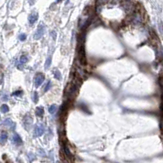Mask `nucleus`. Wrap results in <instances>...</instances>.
<instances>
[{
    "instance_id": "obj_15",
    "label": "nucleus",
    "mask_w": 163,
    "mask_h": 163,
    "mask_svg": "<svg viewBox=\"0 0 163 163\" xmlns=\"http://www.w3.org/2000/svg\"><path fill=\"white\" fill-rule=\"evenodd\" d=\"M32 99H33V102L35 103H37L39 101V96H38V93L37 92H34L33 95H32Z\"/></svg>"
},
{
    "instance_id": "obj_19",
    "label": "nucleus",
    "mask_w": 163,
    "mask_h": 163,
    "mask_svg": "<svg viewBox=\"0 0 163 163\" xmlns=\"http://www.w3.org/2000/svg\"><path fill=\"white\" fill-rule=\"evenodd\" d=\"M26 62H27V57H26V56L23 55V56H21V57H20V62H21V64L25 63Z\"/></svg>"
},
{
    "instance_id": "obj_17",
    "label": "nucleus",
    "mask_w": 163,
    "mask_h": 163,
    "mask_svg": "<svg viewBox=\"0 0 163 163\" xmlns=\"http://www.w3.org/2000/svg\"><path fill=\"white\" fill-rule=\"evenodd\" d=\"M56 110H57V106H56V105H52V106L48 108V111L50 114H53L56 111Z\"/></svg>"
},
{
    "instance_id": "obj_21",
    "label": "nucleus",
    "mask_w": 163,
    "mask_h": 163,
    "mask_svg": "<svg viewBox=\"0 0 163 163\" xmlns=\"http://www.w3.org/2000/svg\"><path fill=\"white\" fill-rule=\"evenodd\" d=\"M19 39H20V40H21V41H24V40H25V39H26V35H25V34H21V35L19 36Z\"/></svg>"
},
{
    "instance_id": "obj_20",
    "label": "nucleus",
    "mask_w": 163,
    "mask_h": 163,
    "mask_svg": "<svg viewBox=\"0 0 163 163\" xmlns=\"http://www.w3.org/2000/svg\"><path fill=\"white\" fill-rule=\"evenodd\" d=\"M51 85H52V84H51V81L49 80L48 82L47 83L46 86H45V89H44V91H45V92H47L48 90H49V89H50V88H51Z\"/></svg>"
},
{
    "instance_id": "obj_10",
    "label": "nucleus",
    "mask_w": 163,
    "mask_h": 163,
    "mask_svg": "<svg viewBox=\"0 0 163 163\" xmlns=\"http://www.w3.org/2000/svg\"><path fill=\"white\" fill-rule=\"evenodd\" d=\"M7 139H8V134L6 132L3 131L0 135V143L4 144L6 143Z\"/></svg>"
},
{
    "instance_id": "obj_24",
    "label": "nucleus",
    "mask_w": 163,
    "mask_h": 163,
    "mask_svg": "<svg viewBox=\"0 0 163 163\" xmlns=\"http://www.w3.org/2000/svg\"><path fill=\"white\" fill-rule=\"evenodd\" d=\"M21 93H22V91H20V90H17L16 91V92H14L12 93L13 96H18V95H21Z\"/></svg>"
},
{
    "instance_id": "obj_1",
    "label": "nucleus",
    "mask_w": 163,
    "mask_h": 163,
    "mask_svg": "<svg viewBox=\"0 0 163 163\" xmlns=\"http://www.w3.org/2000/svg\"><path fill=\"white\" fill-rule=\"evenodd\" d=\"M78 89H79V87L76 86L73 83L67 84V88H66V90H65L66 97H67L68 99L73 100L76 97V95H77Z\"/></svg>"
},
{
    "instance_id": "obj_3",
    "label": "nucleus",
    "mask_w": 163,
    "mask_h": 163,
    "mask_svg": "<svg viewBox=\"0 0 163 163\" xmlns=\"http://www.w3.org/2000/svg\"><path fill=\"white\" fill-rule=\"evenodd\" d=\"M79 58L81 65L86 66V64H87V59H86V55H85V49H84V47L83 45H81L79 49Z\"/></svg>"
},
{
    "instance_id": "obj_11",
    "label": "nucleus",
    "mask_w": 163,
    "mask_h": 163,
    "mask_svg": "<svg viewBox=\"0 0 163 163\" xmlns=\"http://www.w3.org/2000/svg\"><path fill=\"white\" fill-rule=\"evenodd\" d=\"M31 124H32V119L30 116H26L25 117V119H24V125H25V128H26V126H28L29 129L30 125H31Z\"/></svg>"
},
{
    "instance_id": "obj_26",
    "label": "nucleus",
    "mask_w": 163,
    "mask_h": 163,
    "mask_svg": "<svg viewBox=\"0 0 163 163\" xmlns=\"http://www.w3.org/2000/svg\"><path fill=\"white\" fill-rule=\"evenodd\" d=\"M40 155H42L44 157V156H45V152H44V150L42 149V150H40Z\"/></svg>"
},
{
    "instance_id": "obj_27",
    "label": "nucleus",
    "mask_w": 163,
    "mask_h": 163,
    "mask_svg": "<svg viewBox=\"0 0 163 163\" xmlns=\"http://www.w3.org/2000/svg\"><path fill=\"white\" fill-rule=\"evenodd\" d=\"M61 1V0H57V3H59V2H60Z\"/></svg>"
},
{
    "instance_id": "obj_12",
    "label": "nucleus",
    "mask_w": 163,
    "mask_h": 163,
    "mask_svg": "<svg viewBox=\"0 0 163 163\" xmlns=\"http://www.w3.org/2000/svg\"><path fill=\"white\" fill-rule=\"evenodd\" d=\"M35 112H36V115L40 117H42L44 116V108L42 107H36V110H35Z\"/></svg>"
},
{
    "instance_id": "obj_16",
    "label": "nucleus",
    "mask_w": 163,
    "mask_h": 163,
    "mask_svg": "<svg viewBox=\"0 0 163 163\" xmlns=\"http://www.w3.org/2000/svg\"><path fill=\"white\" fill-rule=\"evenodd\" d=\"M51 62H52V58H51L50 57H48L47 60H46V62H45V64H44V68L45 69H48L49 67H50Z\"/></svg>"
},
{
    "instance_id": "obj_25",
    "label": "nucleus",
    "mask_w": 163,
    "mask_h": 163,
    "mask_svg": "<svg viewBox=\"0 0 163 163\" xmlns=\"http://www.w3.org/2000/svg\"><path fill=\"white\" fill-rule=\"evenodd\" d=\"M109 0H98V3H99V4H103V3H106L107 2H108Z\"/></svg>"
},
{
    "instance_id": "obj_13",
    "label": "nucleus",
    "mask_w": 163,
    "mask_h": 163,
    "mask_svg": "<svg viewBox=\"0 0 163 163\" xmlns=\"http://www.w3.org/2000/svg\"><path fill=\"white\" fill-rule=\"evenodd\" d=\"M53 76H54V78L58 80H62V75H61V72L58 70L53 71Z\"/></svg>"
},
{
    "instance_id": "obj_28",
    "label": "nucleus",
    "mask_w": 163,
    "mask_h": 163,
    "mask_svg": "<svg viewBox=\"0 0 163 163\" xmlns=\"http://www.w3.org/2000/svg\"><path fill=\"white\" fill-rule=\"evenodd\" d=\"M115 1H120V0H115Z\"/></svg>"
},
{
    "instance_id": "obj_14",
    "label": "nucleus",
    "mask_w": 163,
    "mask_h": 163,
    "mask_svg": "<svg viewBox=\"0 0 163 163\" xmlns=\"http://www.w3.org/2000/svg\"><path fill=\"white\" fill-rule=\"evenodd\" d=\"M0 110H1V111L3 113H7L8 111H9V107H8V105L3 104V105H2L1 108H0Z\"/></svg>"
},
{
    "instance_id": "obj_6",
    "label": "nucleus",
    "mask_w": 163,
    "mask_h": 163,
    "mask_svg": "<svg viewBox=\"0 0 163 163\" xmlns=\"http://www.w3.org/2000/svg\"><path fill=\"white\" fill-rule=\"evenodd\" d=\"M44 80V76L42 73H38L36 74L35 77V84L36 87H40L42 84V83Z\"/></svg>"
},
{
    "instance_id": "obj_22",
    "label": "nucleus",
    "mask_w": 163,
    "mask_h": 163,
    "mask_svg": "<svg viewBox=\"0 0 163 163\" xmlns=\"http://www.w3.org/2000/svg\"><path fill=\"white\" fill-rule=\"evenodd\" d=\"M161 112H162V116L163 117V93L162 95V103H161Z\"/></svg>"
},
{
    "instance_id": "obj_23",
    "label": "nucleus",
    "mask_w": 163,
    "mask_h": 163,
    "mask_svg": "<svg viewBox=\"0 0 163 163\" xmlns=\"http://www.w3.org/2000/svg\"><path fill=\"white\" fill-rule=\"evenodd\" d=\"M159 30H160V32L163 35V23L162 22L159 23Z\"/></svg>"
},
{
    "instance_id": "obj_4",
    "label": "nucleus",
    "mask_w": 163,
    "mask_h": 163,
    "mask_svg": "<svg viewBox=\"0 0 163 163\" xmlns=\"http://www.w3.org/2000/svg\"><path fill=\"white\" fill-rule=\"evenodd\" d=\"M44 30H45L44 25H42V24H40V25L38 26L37 30L35 31V35H34V39H35V40H40V39L44 35Z\"/></svg>"
},
{
    "instance_id": "obj_8",
    "label": "nucleus",
    "mask_w": 163,
    "mask_h": 163,
    "mask_svg": "<svg viewBox=\"0 0 163 163\" xmlns=\"http://www.w3.org/2000/svg\"><path fill=\"white\" fill-rule=\"evenodd\" d=\"M12 142L13 143L16 144V145H20V144L22 143V140H21V138L19 136V135L17 134H14L12 136Z\"/></svg>"
},
{
    "instance_id": "obj_7",
    "label": "nucleus",
    "mask_w": 163,
    "mask_h": 163,
    "mask_svg": "<svg viewBox=\"0 0 163 163\" xmlns=\"http://www.w3.org/2000/svg\"><path fill=\"white\" fill-rule=\"evenodd\" d=\"M3 125H4L5 126L8 127L9 129H11V130H14L15 127H16V124L13 123L12 120L11 119H9V118L6 119V120L3 121Z\"/></svg>"
},
{
    "instance_id": "obj_9",
    "label": "nucleus",
    "mask_w": 163,
    "mask_h": 163,
    "mask_svg": "<svg viewBox=\"0 0 163 163\" xmlns=\"http://www.w3.org/2000/svg\"><path fill=\"white\" fill-rule=\"evenodd\" d=\"M37 20H38V14H37V12H32L29 16V22H30V24H34Z\"/></svg>"
},
{
    "instance_id": "obj_18",
    "label": "nucleus",
    "mask_w": 163,
    "mask_h": 163,
    "mask_svg": "<svg viewBox=\"0 0 163 163\" xmlns=\"http://www.w3.org/2000/svg\"><path fill=\"white\" fill-rule=\"evenodd\" d=\"M159 84H160L161 87L163 88V72H161L160 76H159Z\"/></svg>"
},
{
    "instance_id": "obj_5",
    "label": "nucleus",
    "mask_w": 163,
    "mask_h": 163,
    "mask_svg": "<svg viewBox=\"0 0 163 163\" xmlns=\"http://www.w3.org/2000/svg\"><path fill=\"white\" fill-rule=\"evenodd\" d=\"M44 127L42 124L37 125L35 128V133H34V136L35 137H40L41 135H44Z\"/></svg>"
},
{
    "instance_id": "obj_2",
    "label": "nucleus",
    "mask_w": 163,
    "mask_h": 163,
    "mask_svg": "<svg viewBox=\"0 0 163 163\" xmlns=\"http://www.w3.org/2000/svg\"><path fill=\"white\" fill-rule=\"evenodd\" d=\"M71 101H72V100L68 99L67 102L63 103V104L61 106V107H60V119L62 121H65L66 119H67L69 108H70V107L71 106Z\"/></svg>"
}]
</instances>
